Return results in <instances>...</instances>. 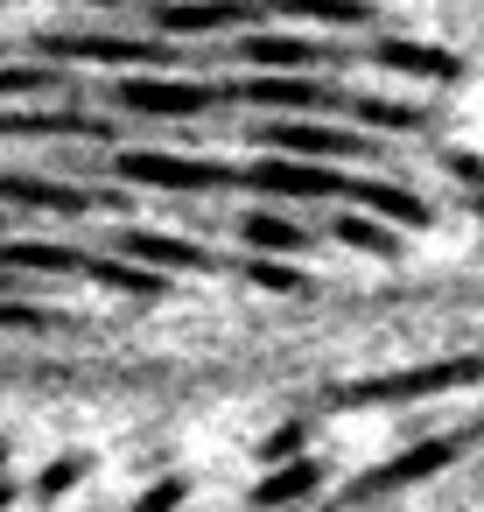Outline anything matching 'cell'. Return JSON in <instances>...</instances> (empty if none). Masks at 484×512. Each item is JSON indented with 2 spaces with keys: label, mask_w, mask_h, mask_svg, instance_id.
Here are the masks:
<instances>
[{
  "label": "cell",
  "mask_w": 484,
  "mask_h": 512,
  "mask_svg": "<svg viewBox=\"0 0 484 512\" xmlns=\"http://www.w3.org/2000/svg\"><path fill=\"white\" fill-rule=\"evenodd\" d=\"M113 253L120 260H134V267H148V274H183V267H211V253L204 246H190V239H169V232H120L113 239Z\"/></svg>",
  "instance_id": "6"
},
{
  "label": "cell",
  "mask_w": 484,
  "mask_h": 512,
  "mask_svg": "<svg viewBox=\"0 0 484 512\" xmlns=\"http://www.w3.org/2000/svg\"><path fill=\"white\" fill-rule=\"evenodd\" d=\"M463 449H470V435H435V442H414V449H400V456H393L386 470H372L365 484H372V491H386V484H414V477H435V470H442V463H456Z\"/></svg>",
  "instance_id": "8"
},
{
  "label": "cell",
  "mask_w": 484,
  "mask_h": 512,
  "mask_svg": "<svg viewBox=\"0 0 484 512\" xmlns=\"http://www.w3.org/2000/svg\"><path fill=\"white\" fill-rule=\"evenodd\" d=\"M267 15H302V22H323V29H365L372 22L365 0H267Z\"/></svg>",
  "instance_id": "14"
},
{
  "label": "cell",
  "mask_w": 484,
  "mask_h": 512,
  "mask_svg": "<svg viewBox=\"0 0 484 512\" xmlns=\"http://www.w3.org/2000/svg\"><path fill=\"white\" fill-rule=\"evenodd\" d=\"M36 92H50V71H36V64H0V99H36Z\"/></svg>",
  "instance_id": "21"
},
{
  "label": "cell",
  "mask_w": 484,
  "mask_h": 512,
  "mask_svg": "<svg viewBox=\"0 0 484 512\" xmlns=\"http://www.w3.org/2000/svg\"><path fill=\"white\" fill-rule=\"evenodd\" d=\"M260 0H176V8H155V22L169 36H225V29H260Z\"/></svg>",
  "instance_id": "2"
},
{
  "label": "cell",
  "mask_w": 484,
  "mask_h": 512,
  "mask_svg": "<svg viewBox=\"0 0 484 512\" xmlns=\"http://www.w3.org/2000/svg\"><path fill=\"white\" fill-rule=\"evenodd\" d=\"M29 134H99V120H78V113H0V141H29Z\"/></svg>",
  "instance_id": "17"
},
{
  "label": "cell",
  "mask_w": 484,
  "mask_h": 512,
  "mask_svg": "<svg viewBox=\"0 0 484 512\" xmlns=\"http://www.w3.org/2000/svg\"><path fill=\"white\" fill-rule=\"evenodd\" d=\"M78 8H127V0H78Z\"/></svg>",
  "instance_id": "25"
},
{
  "label": "cell",
  "mask_w": 484,
  "mask_h": 512,
  "mask_svg": "<svg viewBox=\"0 0 484 512\" xmlns=\"http://www.w3.org/2000/svg\"><path fill=\"white\" fill-rule=\"evenodd\" d=\"M50 57H78V64H169L162 43L141 36H43Z\"/></svg>",
  "instance_id": "5"
},
{
  "label": "cell",
  "mask_w": 484,
  "mask_h": 512,
  "mask_svg": "<svg viewBox=\"0 0 484 512\" xmlns=\"http://www.w3.org/2000/svg\"><path fill=\"white\" fill-rule=\"evenodd\" d=\"M246 281H253V288H267V295H295V288H302V274H295L288 260H267V253H253V260H246Z\"/></svg>",
  "instance_id": "19"
},
{
  "label": "cell",
  "mask_w": 484,
  "mask_h": 512,
  "mask_svg": "<svg viewBox=\"0 0 484 512\" xmlns=\"http://www.w3.org/2000/svg\"><path fill=\"white\" fill-rule=\"evenodd\" d=\"M0 260H8V267H29V274H85V253L50 246V239H15Z\"/></svg>",
  "instance_id": "15"
},
{
  "label": "cell",
  "mask_w": 484,
  "mask_h": 512,
  "mask_svg": "<svg viewBox=\"0 0 484 512\" xmlns=\"http://www.w3.org/2000/svg\"><path fill=\"white\" fill-rule=\"evenodd\" d=\"M239 239H246V253H267V260L309 246V232H302L295 218H281V211H246V218H239Z\"/></svg>",
  "instance_id": "11"
},
{
  "label": "cell",
  "mask_w": 484,
  "mask_h": 512,
  "mask_svg": "<svg viewBox=\"0 0 484 512\" xmlns=\"http://www.w3.org/2000/svg\"><path fill=\"white\" fill-rule=\"evenodd\" d=\"M113 99H120L127 113H141V120H190V113H204L218 92H211V85H176V78H127Z\"/></svg>",
  "instance_id": "3"
},
{
  "label": "cell",
  "mask_w": 484,
  "mask_h": 512,
  "mask_svg": "<svg viewBox=\"0 0 484 512\" xmlns=\"http://www.w3.org/2000/svg\"><path fill=\"white\" fill-rule=\"evenodd\" d=\"M0 470H8V435H0Z\"/></svg>",
  "instance_id": "26"
},
{
  "label": "cell",
  "mask_w": 484,
  "mask_h": 512,
  "mask_svg": "<svg viewBox=\"0 0 484 512\" xmlns=\"http://www.w3.org/2000/svg\"><path fill=\"white\" fill-rule=\"evenodd\" d=\"M0 197H8V204H36V211H64V218L92 211L85 190H71V183H43V176H0Z\"/></svg>",
  "instance_id": "12"
},
{
  "label": "cell",
  "mask_w": 484,
  "mask_h": 512,
  "mask_svg": "<svg viewBox=\"0 0 484 512\" xmlns=\"http://www.w3.org/2000/svg\"><path fill=\"white\" fill-rule=\"evenodd\" d=\"M246 64H260V71H309L316 64V50L302 43V36H267V29H246Z\"/></svg>",
  "instance_id": "13"
},
{
  "label": "cell",
  "mask_w": 484,
  "mask_h": 512,
  "mask_svg": "<svg viewBox=\"0 0 484 512\" xmlns=\"http://www.w3.org/2000/svg\"><path fill=\"white\" fill-rule=\"evenodd\" d=\"M316 491H323V470H316L309 449H302V456L274 463L267 484H253V505H260V512H281V505H302V498H316Z\"/></svg>",
  "instance_id": "10"
},
{
  "label": "cell",
  "mask_w": 484,
  "mask_h": 512,
  "mask_svg": "<svg viewBox=\"0 0 484 512\" xmlns=\"http://www.w3.org/2000/svg\"><path fill=\"white\" fill-rule=\"evenodd\" d=\"M183 498H190V491H183V477H155L127 512H183Z\"/></svg>",
  "instance_id": "22"
},
{
  "label": "cell",
  "mask_w": 484,
  "mask_h": 512,
  "mask_svg": "<svg viewBox=\"0 0 484 512\" xmlns=\"http://www.w3.org/2000/svg\"><path fill=\"white\" fill-rule=\"evenodd\" d=\"M8 505H15V484H8V477H0V512H8Z\"/></svg>",
  "instance_id": "24"
},
{
  "label": "cell",
  "mask_w": 484,
  "mask_h": 512,
  "mask_svg": "<svg viewBox=\"0 0 484 512\" xmlns=\"http://www.w3.org/2000/svg\"><path fill=\"white\" fill-rule=\"evenodd\" d=\"M113 176H127V183H148V190H225V183H239V169H225V162H190V155H162V148H127V155H113Z\"/></svg>",
  "instance_id": "1"
},
{
  "label": "cell",
  "mask_w": 484,
  "mask_h": 512,
  "mask_svg": "<svg viewBox=\"0 0 484 512\" xmlns=\"http://www.w3.org/2000/svg\"><path fill=\"white\" fill-rule=\"evenodd\" d=\"M267 148L288 155V162H351L358 155V141L337 134V127H323V120H274L267 127Z\"/></svg>",
  "instance_id": "4"
},
{
  "label": "cell",
  "mask_w": 484,
  "mask_h": 512,
  "mask_svg": "<svg viewBox=\"0 0 484 512\" xmlns=\"http://www.w3.org/2000/svg\"><path fill=\"white\" fill-rule=\"evenodd\" d=\"M358 120H372V127H386V134H414L421 127V113L414 106H393V99H344Z\"/></svg>",
  "instance_id": "18"
},
{
  "label": "cell",
  "mask_w": 484,
  "mask_h": 512,
  "mask_svg": "<svg viewBox=\"0 0 484 512\" xmlns=\"http://www.w3.org/2000/svg\"><path fill=\"white\" fill-rule=\"evenodd\" d=\"M372 64L400 71V78H428V85H463V57L456 50H435V43H372Z\"/></svg>",
  "instance_id": "7"
},
{
  "label": "cell",
  "mask_w": 484,
  "mask_h": 512,
  "mask_svg": "<svg viewBox=\"0 0 484 512\" xmlns=\"http://www.w3.org/2000/svg\"><path fill=\"white\" fill-rule=\"evenodd\" d=\"M78 477H85V456H78V449H64V456H57V463L36 477V498H64Z\"/></svg>",
  "instance_id": "20"
},
{
  "label": "cell",
  "mask_w": 484,
  "mask_h": 512,
  "mask_svg": "<svg viewBox=\"0 0 484 512\" xmlns=\"http://www.w3.org/2000/svg\"><path fill=\"white\" fill-rule=\"evenodd\" d=\"M330 232H337L344 246H358V253H386V260L400 253L393 225H379V218H372V211H358V204H351V211H337V218H330Z\"/></svg>",
  "instance_id": "16"
},
{
  "label": "cell",
  "mask_w": 484,
  "mask_h": 512,
  "mask_svg": "<svg viewBox=\"0 0 484 512\" xmlns=\"http://www.w3.org/2000/svg\"><path fill=\"white\" fill-rule=\"evenodd\" d=\"M246 99H260V106H288V113H337L344 106V92H330V85H316V78H253L246 85Z\"/></svg>",
  "instance_id": "9"
},
{
  "label": "cell",
  "mask_w": 484,
  "mask_h": 512,
  "mask_svg": "<svg viewBox=\"0 0 484 512\" xmlns=\"http://www.w3.org/2000/svg\"><path fill=\"white\" fill-rule=\"evenodd\" d=\"M57 316L36 309V302H0V330H50Z\"/></svg>",
  "instance_id": "23"
}]
</instances>
